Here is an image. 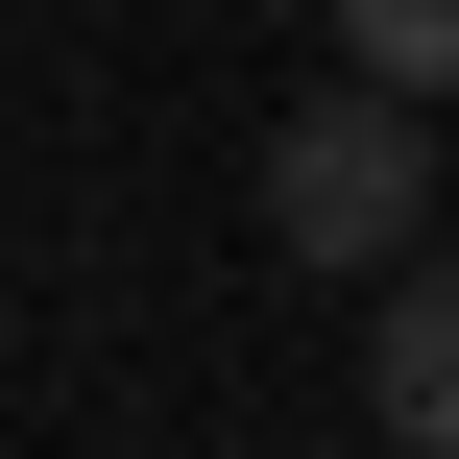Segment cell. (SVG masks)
Masks as SVG:
<instances>
[{
  "label": "cell",
  "mask_w": 459,
  "mask_h": 459,
  "mask_svg": "<svg viewBox=\"0 0 459 459\" xmlns=\"http://www.w3.org/2000/svg\"><path fill=\"white\" fill-rule=\"evenodd\" d=\"M266 242H290V266H411V242H436V97H387V73L290 97V121H266Z\"/></svg>",
  "instance_id": "6da1fadb"
},
{
  "label": "cell",
  "mask_w": 459,
  "mask_h": 459,
  "mask_svg": "<svg viewBox=\"0 0 459 459\" xmlns=\"http://www.w3.org/2000/svg\"><path fill=\"white\" fill-rule=\"evenodd\" d=\"M363 411H387L411 459H459V266H411V290L363 315Z\"/></svg>",
  "instance_id": "7a4b0ae2"
},
{
  "label": "cell",
  "mask_w": 459,
  "mask_h": 459,
  "mask_svg": "<svg viewBox=\"0 0 459 459\" xmlns=\"http://www.w3.org/2000/svg\"><path fill=\"white\" fill-rule=\"evenodd\" d=\"M339 73H387V97H459V0H339Z\"/></svg>",
  "instance_id": "3957f363"
}]
</instances>
